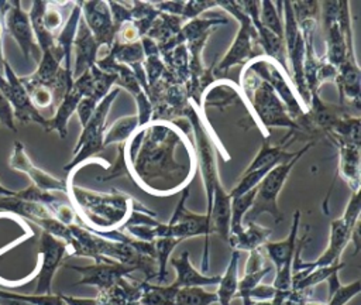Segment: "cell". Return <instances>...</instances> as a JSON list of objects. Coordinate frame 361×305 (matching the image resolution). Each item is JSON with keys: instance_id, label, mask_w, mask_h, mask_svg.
<instances>
[{"instance_id": "1", "label": "cell", "mask_w": 361, "mask_h": 305, "mask_svg": "<svg viewBox=\"0 0 361 305\" xmlns=\"http://www.w3.org/2000/svg\"><path fill=\"white\" fill-rule=\"evenodd\" d=\"M179 130L173 121L148 123L137 151L126 158L133 182L151 195H173L193 179L195 168L175 161V148L188 140Z\"/></svg>"}, {"instance_id": "2", "label": "cell", "mask_w": 361, "mask_h": 305, "mask_svg": "<svg viewBox=\"0 0 361 305\" xmlns=\"http://www.w3.org/2000/svg\"><path fill=\"white\" fill-rule=\"evenodd\" d=\"M68 195L78 213L79 225L96 232L120 229L134 210L154 213L130 195L117 189L100 193L76 186L71 181L68 182Z\"/></svg>"}, {"instance_id": "3", "label": "cell", "mask_w": 361, "mask_h": 305, "mask_svg": "<svg viewBox=\"0 0 361 305\" xmlns=\"http://www.w3.org/2000/svg\"><path fill=\"white\" fill-rule=\"evenodd\" d=\"M360 210H361L360 192H354L347 208H345L344 215L340 219L331 220L329 246L320 254V257L314 261L306 263V261H302V257H300L305 243L307 241L309 233L306 232L305 236H302L296 241V249H295V254H293V260H292V282L300 280L302 277H305L307 273H310L312 270H314L317 267H329V265L340 263L341 253L347 247V244L351 239V232H353L355 223L358 222Z\"/></svg>"}, {"instance_id": "4", "label": "cell", "mask_w": 361, "mask_h": 305, "mask_svg": "<svg viewBox=\"0 0 361 305\" xmlns=\"http://www.w3.org/2000/svg\"><path fill=\"white\" fill-rule=\"evenodd\" d=\"M240 88L243 90V96L247 97L252 112L261 121L267 137L271 127H289L292 131L299 130L298 124L292 120L285 104L276 96L274 89L247 68L241 72Z\"/></svg>"}, {"instance_id": "5", "label": "cell", "mask_w": 361, "mask_h": 305, "mask_svg": "<svg viewBox=\"0 0 361 305\" xmlns=\"http://www.w3.org/2000/svg\"><path fill=\"white\" fill-rule=\"evenodd\" d=\"M312 144L313 143H309L305 147H302L299 151H296L293 158H290L288 162L278 164L262 178V181L257 185L254 202H252L251 208L248 209V212L245 213V216L243 219V225L255 222L262 213L271 215L274 217L275 223H281L283 220V213L281 212V209L278 206L279 191L282 189L290 169L295 167V164L299 161V158L312 147Z\"/></svg>"}, {"instance_id": "6", "label": "cell", "mask_w": 361, "mask_h": 305, "mask_svg": "<svg viewBox=\"0 0 361 305\" xmlns=\"http://www.w3.org/2000/svg\"><path fill=\"white\" fill-rule=\"evenodd\" d=\"M216 4H219L228 13H231L240 21V30L233 44L230 45L227 54L220 59V62L214 66V69L212 66L213 78L216 80H221L230 68H233L237 64L248 62L252 56H255L254 47L258 45V34L251 18L243 13L237 1L220 0V1H216Z\"/></svg>"}, {"instance_id": "7", "label": "cell", "mask_w": 361, "mask_h": 305, "mask_svg": "<svg viewBox=\"0 0 361 305\" xmlns=\"http://www.w3.org/2000/svg\"><path fill=\"white\" fill-rule=\"evenodd\" d=\"M118 92H120V88L111 89L96 106L94 113L92 114V117L89 119L86 126L83 127V131L78 140V144L73 148L72 161L63 167V171H66L68 174H72L73 169L79 164H82L83 161H86L90 157L96 155L97 152H100L104 148L103 137L106 133V117H107L110 106L114 102V99L117 97Z\"/></svg>"}, {"instance_id": "8", "label": "cell", "mask_w": 361, "mask_h": 305, "mask_svg": "<svg viewBox=\"0 0 361 305\" xmlns=\"http://www.w3.org/2000/svg\"><path fill=\"white\" fill-rule=\"evenodd\" d=\"M245 68L254 72L261 80L267 82L274 89L295 123L306 113V107L299 100L289 76L271 58L259 55L252 62L247 64Z\"/></svg>"}, {"instance_id": "9", "label": "cell", "mask_w": 361, "mask_h": 305, "mask_svg": "<svg viewBox=\"0 0 361 305\" xmlns=\"http://www.w3.org/2000/svg\"><path fill=\"white\" fill-rule=\"evenodd\" d=\"M282 10H283V16H285L283 17L285 18L283 41H285V49H286V59L290 65L292 82L295 80L296 93L299 96V100L307 110L309 102H310V95H309V90H307V86L305 82V73H303V62H305L303 37L299 31L296 20H295L290 1H282Z\"/></svg>"}, {"instance_id": "10", "label": "cell", "mask_w": 361, "mask_h": 305, "mask_svg": "<svg viewBox=\"0 0 361 305\" xmlns=\"http://www.w3.org/2000/svg\"><path fill=\"white\" fill-rule=\"evenodd\" d=\"M188 196H189V186L180 191V201L178 202L176 209L166 225L169 229V237H173V239L185 240L189 237L204 236V250H203V258L200 263L202 274H203V273H207L210 268V254H209V236L212 234L210 222L207 220L206 215L192 213L185 208V202Z\"/></svg>"}, {"instance_id": "11", "label": "cell", "mask_w": 361, "mask_h": 305, "mask_svg": "<svg viewBox=\"0 0 361 305\" xmlns=\"http://www.w3.org/2000/svg\"><path fill=\"white\" fill-rule=\"evenodd\" d=\"M1 68H3V75L0 76V92L8 100L11 109H13L14 120H17L23 124L37 123L47 131L48 119H45L34 107L28 92L25 90L20 78H17V75L14 73L13 68L10 66V64L6 58L3 59Z\"/></svg>"}, {"instance_id": "12", "label": "cell", "mask_w": 361, "mask_h": 305, "mask_svg": "<svg viewBox=\"0 0 361 305\" xmlns=\"http://www.w3.org/2000/svg\"><path fill=\"white\" fill-rule=\"evenodd\" d=\"M300 220V210H296L292 219V226L289 234L281 241H267L261 249H264L275 265L276 275L272 287L279 291L290 289L292 287V260L298 241V229Z\"/></svg>"}, {"instance_id": "13", "label": "cell", "mask_w": 361, "mask_h": 305, "mask_svg": "<svg viewBox=\"0 0 361 305\" xmlns=\"http://www.w3.org/2000/svg\"><path fill=\"white\" fill-rule=\"evenodd\" d=\"M4 28L16 40L27 61L34 58L35 62H39L41 49L35 41L28 13L21 8V1H10V7L4 16Z\"/></svg>"}, {"instance_id": "14", "label": "cell", "mask_w": 361, "mask_h": 305, "mask_svg": "<svg viewBox=\"0 0 361 305\" xmlns=\"http://www.w3.org/2000/svg\"><path fill=\"white\" fill-rule=\"evenodd\" d=\"M82 10V18L94 37L96 42L102 47H113L117 28L113 23L107 1H79Z\"/></svg>"}, {"instance_id": "15", "label": "cell", "mask_w": 361, "mask_h": 305, "mask_svg": "<svg viewBox=\"0 0 361 305\" xmlns=\"http://www.w3.org/2000/svg\"><path fill=\"white\" fill-rule=\"evenodd\" d=\"M69 268L78 271L82 278L76 282V285H93L97 288L99 292L107 291L110 287H113L120 278L130 277L133 271H135L131 267H127L124 264H120L113 260L94 263L93 265H68Z\"/></svg>"}, {"instance_id": "16", "label": "cell", "mask_w": 361, "mask_h": 305, "mask_svg": "<svg viewBox=\"0 0 361 305\" xmlns=\"http://www.w3.org/2000/svg\"><path fill=\"white\" fill-rule=\"evenodd\" d=\"M8 165L16 169L27 174L30 179L32 181V185L41 191L52 192V191H61L68 195V182L66 179H58L48 172L42 171L41 168L35 167L32 161L28 158L23 143L16 141L13 145V151L8 160Z\"/></svg>"}, {"instance_id": "17", "label": "cell", "mask_w": 361, "mask_h": 305, "mask_svg": "<svg viewBox=\"0 0 361 305\" xmlns=\"http://www.w3.org/2000/svg\"><path fill=\"white\" fill-rule=\"evenodd\" d=\"M68 253L66 244L54 237L52 234L44 232L41 236V270L38 274V285L37 292L38 294H47L51 292V281L54 277L55 270L63 260V257Z\"/></svg>"}, {"instance_id": "18", "label": "cell", "mask_w": 361, "mask_h": 305, "mask_svg": "<svg viewBox=\"0 0 361 305\" xmlns=\"http://www.w3.org/2000/svg\"><path fill=\"white\" fill-rule=\"evenodd\" d=\"M99 48L100 45L96 42L86 23L80 17L72 47V49H75V65L72 68L73 80L96 65Z\"/></svg>"}, {"instance_id": "19", "label": "cell", "mask_w": 361, "mask_h": 305, "mask_svg": "<svg viewBox=\"0 0 361 305\" xmlns=\"http://www.w3.org/2000/svg\"><path fill=\"white\" fill-rule=\"evenodd\" d=\"M338 147L340 174L351 188L353 193L360 192V144L350 143L337 136H331Z\"/></svg>"}, {"instance_id": "20", "label": "cell", "mask_w": 361, "mask_h": 305, "mask_svg": "<svg viewBox=\"0 0 361 305\" xmlns=\"http://www.w3.org/2000/svg\"><path fill=\"white\" fill-rule=\"evenodd\" d=\"M85 97V90L80 88L79 83L73 80L72 88L63 95L62 100L56 106V112L52 119H48L47 131H56L61 138H65L68 134V120L72 116L73 112H76V107L79 102Z\"/></svg>"}, {"instance_id": "21", "label": "cell", "mask_w": 361, "mask_h": 305, "mask_svg": "<svg viewBox=\"0 0 361 305\" xmlns=\"http://www.w3.org/2000/svg\"><path fill=\"white\" fill-rule=\"evenodd\" d=\"M171 264L176 271L175 281L171 284L176 289L189 288V287H206V285H217L220 281V275L207 277L199 273L189 261V253L183 251L178 258H171Z\"/></svg>"}, {"instance_id": "22", "label": "cell", "mask_w": 361, "mask_h": 305, "mask_svg": "<svg viewBox=\"0 0 361 305\" xmlns=\"http://www.w3.org/2000/svg\"><path fill=\"white\" fill-rule=\"evenodd\" d=\"M142 281H131V278H120L107 291L99 292L97 299L100 305H141Z\"/></svg>"}, {"instance_id": "23", "label": "cell", "mask_w": 361, "mask_h": 305, "mask_svg": "<svg viewBox=\"0 0 361 305\" xmlns=\"http://www.w3.org/2000/svg\"><path fill=\"white\" fill-rule=\"evenodd\" d=\"M80 17H82L80 3L76 1L71 14H69V17H68V20L63 23L61 31L55 37V45L61 49V52L63 55L62 68H63L65 73L69 78H72V47H73V40H75V35H76V30H78V24H79Z\"/></svg>"}, {"instance_id": "24", "label": "cell", "mask_w": 361, "mask_h": 305, "mask_svg": "<svg viewBox=\"0 0 361 305\" xmlns=\"http://www.w3.org/2000/svg\"><path fill=\"white\" fill-rule=\"evenodd\" d=\"M244 229L237 233V234H230L228 236V243L231 246L233 250L241 251H252L257 249H261L271 237L272 230L262 227L259 225H257L255 222H250V223H244L243 225Z\"/></svg>"}, {"instance_id": "25", "label": "cell", "mask_w": 361, "mask_h": 305, "mask_svg": "<svg viewBox=\"0 0 361 305\" xmlns=\"http://www.w3.org/2000/svg\"><path fill=\"white\" fill-rule=\"evenodd\" d=\"M217 83L214 85V82L212 83V86H209L203 96H202V106H214V107H224L233 103H237L238 100L243 99V95L238 92V89L235 86H233L234 83L231 82H223V80H216Z\"/></svg>"}, {"instance_id": "26", "label": "cell", "mask_w": 361, "mask_h": 305, "mask_svg": "<svg viewBox=\"0 0 361 305\" xmlns=\"http://www.w3.org/2000/svg\"><path fill=\"white\" fill-rule=\"evenodd\" d=\"M238 258L240 251L233 250L230 263L223 275H220L219 288H217V302L220 305H230L233 298H235L237 285H238Z\"/></svg>"}, {"instance_id": "27", "label": "cell", "mask_w": 361, "mask_h": 305, "mask_svg": "<svg viewBox=\"0 0 361 305\" xmlns=\"http://www.w3.org/2000/svg\"><path fill=\"white\" fill-rule=\"evenodd\" d=\"M185 23L178 16H171L159 13L157 20L152 23L151 28L147 32V37L151 38L157 45H162L171 38H173L182 28Z\"/></svg>"}, {"instance_id": "28", "label": "cell", "mask_w": 361, "mask_h": 305, "mask_svg": "<svg viewBox=\"0 0 361 305\" xmlns=\"http://www.w3.org/2000/svg\"><path fill=\"white\" fill-rule=\"evenodd\" d=\"M327 54L324 59L333 65L336 69H338L347 56V42L345 37L341 32L337 21L331 23L327 28Z\"/></svg>"}, {"instance_id": "29", "label": "cell", "mask_w": 361, "mask_h": 305, "mask_svg": "<svg viewBox=\"0 0 361 305\" xmlns=\"http://www.w3.org/2000/svg\"><path fill=\"white\" fill-rule=\"evenodd\" d=\"M327 282H329V298L324 305H345L350 299L358 295L361 289L360 280H355L348 285H341L338 280V273H333L327 278Z\"/></svg>"}, {"instance_id": "30", "label": "cell", "mask_w": 361, "mask_h": 305, "mask_svg": "<svg viewBox=\"0 0 361 305\" xmlns=\"http://www.w3.org/2000/svg\"><path fill=\"white\" fill-rule=\"evenodd\" d=\"M137 128H138L137 116L120 117L109 130H106L103 137V147H107L109 144H113V143L126 144L128 138L137 131Z\"/></svg>"}, {"instance_id": "31", "label": "cell", "mask_w": 361, "mask_h": 305, "mask_svg": "<svg viewBox=\"0 0 361 305\" xmlns=\"http://www.w3.org/2000/svg\"><path fill=\"white\" fill-rule=\"evenodd\" d=\"M176 288L172 285H154L142 281V295L140 298L141 305H172Z\"/></svg>"}, {"instance_id": "32", "label": "cell", "mask_w": 361, "mask_h": 305, "mask_svg": "<svg viewBox=\"0 0 361 305\" xmlns=\"http://www.w3.org/2000/svg\"><path fill=\"white\" fill-rule=\"evenodd\" d=\"M216 302V292H209L203 287H189L176 291L172 305H212Z\"/></svg>"}, {"instance_id": "33", "label": "cell", "mask_w": 361, "mask_h": 305, "mask_svg": "<svg viewBox=\"0 0 361 305\" xmlns=\"http://www.w3.org/2000/svg\"><path fill=\"white\" fill-rule=\"evenodd\" d=\"M257 188L248 191L247 193L238 196V198H233L231 199V216H230V234H237L240 233L244 226H243V219L245 216V213L248 212V209L251 208L252 202H254V196H255Z\"/></svg>"}, {"instance_id": "34", "label": "cell", "mask_w": 361, "mask_h": 305, "mask_svg": "<svg viewBox=\"0 0 361 305\" xmlns=\"http://www.w3.org/2000/svg\"><path fill=\"white\" fill-rule=\"evenodd\" d=\"M182 240L173 239V237H159L154 240L155 247V261L158 265V274L157 281L158 285H161L165 281L166 277V265L169 261V256L173 251V249L180 243Z\"/></svg>"}, {"instance_id": "35", "label": "cell", "mask_w": 361, "mask_h": 305, "mask_svg": "<svg viewBox=\"0 0 361 305\" xmlns=\"http://www.w3.org/2000/svg\"><path fill=\"white\" fill-rule=\"evenodd\" d=\"M345 264L344 263H337L329 267H317L314 270H312L310 273H307L305 277H302L300 280L292 282L293 289H312V287L320 284L322 281H326L333 273H338Z\"/></svg>"}, {"instance_id": "36", "label": "cell", "mask_w": 361, "mask_h": 305, "mask_svg": "<svg viewBox=\"0 0 361 305\" xmlns=\"http://www.w3.org/2000/svg\"><path fill=\"white\" fill-rule=\"evenodd\" d=\"M271 271V265H265L262 270L255 271V273H245L244 277L241 280H238V285H237V292L235 297L241 298L243 305H251V299H250V292L258 285L261 284V280Z\"/></svg>"}, {"instance_id": "37", "label": "cell", "mask_w": 361, "mask_h": 305, "mask_svg": "<svg viewBox=\"0 0 361 305\" xmlns=\"http://www.w3.org/2000/svg\"><path fill=\"white\" fill-rule=\"evenodd\" d=\"M259 23L264 28L283 40V28L281 21V14H278L275 6L269 0L261 1V14H259Z\"/></svg>"}, {"instance_id": "38", "label": "cell", "mask_w": 361, "mask_h": 305, "mask_svg": "<svg viewBox=\"0 0 361 305\" xmlns=\"http://www.w3.org/2000/svg\"><path fill=\"white\" fill-rule=\"evenodd\" d=\"M142 68H144V72H145V76H147L148 92H149V88H152L154 85H157L162 79L166 69H165V65H164L159 54L147 55L144 62H142Z\"/></svg>"}, {"instance_id": "39", "label": "cell", "mask_w": 361, "mask_h": 305, "mask_svg": "<svg viewBox=\"0 0 361 305\" xmlns=\"http://www.w3.org/2000/svg\"><path fill=\"white\" fill-rule=\"evenodd\" d=\"M310 289H276L274 298L271 299L274 305H306L309 299Z\"/></svg>"}, {"instance_id": "40", "label": "cell", "mask_w": 361, "mask_h": 305, "mask_svg": "<svg viewBox=\"0 0 361 305\" xmlns=\"http://www.w3.org/2000/svg\"><path fill=\"white\" fill-rule=\"evenodd\" d=\"M24 88L30 95L31 103L34 104V107L38 112H39V109L55 106V99H54V93L51 89H48L45 86H39V85H31V86H24Z\"/></svg>"}, {"instance_id": "41", "label": "cell", "mask_w": 361, "mask_h": 305, "mask_svg": "<svg viewBox=\"0 0 361 305\" xmlns=\"http://www.w3.org/2000/svg\"><path fill=\"white\" fill-rule=\"evenodd\" d=\"M42 24H44L45 30L49 34H52L54 37H56L58 32L61 31V28L63 25V17H62L61 10L56 6H54V3L47 1L45 10L42 13Z\"/></svg>"}, {"instance_id": "42", "label": "cell", "mask_w": 361, "mask_h": 305, "mask_svg": "<svg viewBox=\"0 0 361 305\" xmlns=\"http://www.w3.org/2000/svg\"><path fill=\"white\" fill-rule=\"evenodd\" d=\"M217 6L216 1H206V0H190V1H185V6H183V10H182V14H180V18L183 23L186 21H190V20H195L197 18V16L210 8V7H214Z\"/></svg>"}, {"instance_id": "43", "label": "cell", "mask_w": 361, "mask_h": 305, "mask_svg": "<svg viewBox=\"0 0 361 305\" xmlns=\"http://www.w3.org/2000/svg\"><path fill=\"white\" fill-rule=\"evenodd\" d=\"M97 104H99V103H97L94 99H92V97H83V99L79 102V104H78V107H76V112H78L79 121H80L82 127L86 126V123L89 121V119H90L92 114L94 113Z\"/></svg>"}, {"instance_id": "44", "label": "cell", "mask_w": 361, "mask_h": 305, "mask_svg": "<svg viewBox=\"0 0 361 305\" xmlns=\"http://www.w3.org/2000/svg\"><path fill=\"white\" fill-rule=\"evenodd\" d=\"M0 123H3L11 131H16L13 109H11L8 100L4 97V95L1 92H0Z\"/></svg>"}, {"instance_id": "45", "label": "cell", "mask_w": 361, "mask_h": 305, "mask_svg": "<svg viewBox=\"0 0 361 305\" xmlns=\"http://www.w3.org/2000/svg\"><path fill=\"white\" fill-rule=\"evenodd\" d=\"M276 289L272 285H265V284H258L251 292H250V299L252 301H271L275 295Z\"/></svg>"}, {"instance_id": "46", "label": "cell", "mask_w": 361, "mask_h": 305, "mask_svg": "<svg viewBox=\"0 0 361 305\" xmlns=\"http://www.w3.org/2000/svg\"><path fill=\"white\" fill-rule=\"evenodd\" d=\"M265 265H264V256H262V249H257V250H252L250 251V257L245 263V273H255V271H259L262 270Z\"/></svg>"}, {"instance_id": "47", "label": "cell", "mask_w": 361, "mask_h": 305, "mask_svg": "<svg viewBox=\"0 0 361 305\" xmlns=\"http://www.w3.org/2000/svg\"><path fill=\"white\" fill-rule=\"evenodd\" d=\"M65 305H100L97 298H75V297H65L61 295Z\"/></svg>"}, {"instance_id": "48", "label": "cell", "mask_w": 361, "mask_h": 305, "mask_svg": "<svg viewBox=\"0 0 361 305\" xmlns=\"http://www.w3.org/2000/svg\"><path fill=\"white\" fill-rule=\"evenodd\" d=\"M16 192H13V191H10V189H7L6 186H3V185H0V196H13Z\"/></svg>"}, {"instance_id": "49", "label": "cell", "mask_w": 361, "mask_h": 305, "mask_svg": "<svg viewBox=\"0 0 361 305\" xmlns=\"http://www.w3.org/2000/svg\"><path fill=\"white\" fill-rule=\"evenodd\" d=\"M251 305H274L272 301H252Z\"/></svg>"}, {"instance_id": "50", "label": "cell", "mask_w": 361, "mask_h": 305, "mask_svg": "<svg viewBox=\"0 0 361 305\" xmlns=\"http://www.w3.org/2000/svg\"><path fill=\"white\" fill-rule=\"evenodd\" d=\"M306 305H324L323 302H319V301H306Z\"/></svg>"}]
</instances>
